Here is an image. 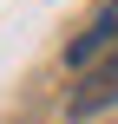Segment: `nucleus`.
<instances>
[{
	"instance_id": "f257e3e1",
	"label": "nucleus",
	"mask_w": 118,
	"mask_h": 124,
	"mask_svg": "<svg viewBox=\"0 0 118 124\" xmlns=\"http://www.w3.org/2000/svg\"><path fill=\"white\" fill-rule=\"evenodd\" d=\"M105 46H118V0L99 13V20H92V26H85V33H79V39H72V46H66V65H72V72H85Z\"/></svg>"
},
{
	"instance_id": "f03ea898",
	"label": "nucleus",
	"mask_w": 118,
	"mask_h": 124,
	"mask_svg": "<svg viewBox=\"0 0 118 124\" xmlns=\"http://www.w3.org/2000/svg\"><path fill=\"white\" fill-rule=\"evenodd\" d=\"M112 98H118V65H105V72H99V78L72 98V111H79V118H92V111H105Z\"/></svg>"
}]
</instances>
